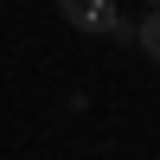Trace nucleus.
<instances>
[{"label": "nucleus", "instance_id": "obj_1", "mask_svg": "<svg viewBox=\"0 0 160 160\" xmlns=\"http://www.w3.org/2000/svg\"><path fill=\"white\" fill-rule=\"evenodd\" d=\"M135 45H141V51L160 64V7H148V13L135 19Z\"/></svg>", "mask_w": 160, "mask_h": 160}]
</instances>
